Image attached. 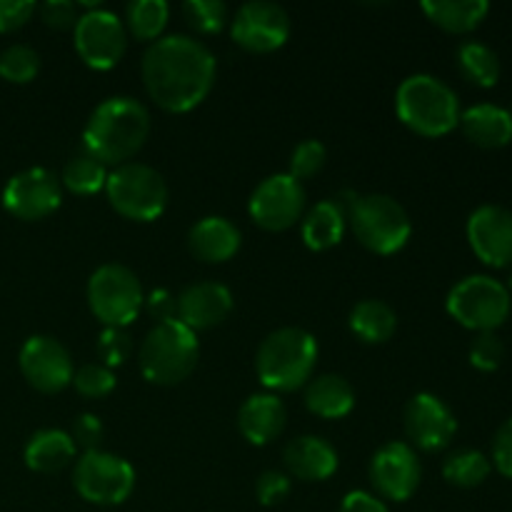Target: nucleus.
<instances>
[{"mask_svg":"<svg viewBox=\"0 0 512 512\" xmlns=\"http://www.w3.org/2000/svg\"><path fill=\"white\" fill-rule=\"evenodd\" d=\"M150 100L168 113L198 108L215 85L218 63L210 48L190 35H163L140 63Z\"/></svg>","mask_w":512,"mask_h":512,"instance_id":"f257e3e1","label":"nucleus"},{"mask_svg":"<svg viewBox=\"0 0 512 512\" xmlns=\"http://www.w3.org/2000/svg\"><path fill=\"white\" fill-rule=\"evenodd\" d=\"M150 135V113L140 100L115 95L90 113L83 130V150L103 165H125Z\"/></svg>","mask_w":512,"mask_h":512,"instance_id":"f03ea898","label":"nucleus"},{"mask_svg":"<svg viewBox=\"0 0 512 512\" xmlns=\"http://www.w3.org/2000/svg\"><path fill=\"white\" fill-rule=\"evenodd\" d=\"M395 113L415 135L443 138L460 125V100L445 80L415 73L395 90Z\"/></svg>","mask_w":512,"mask_h":512,"instance_id":"7ed1b4c3","label":"nucleus"},{"mask_svg":"<svg viewBox=\"0 0 512 512\" xmlns=\"http://www.w3.org/2000/svg\"><path fill=\"white\" fill-rule=\"evenodd\" d=\"M318 340L303 328H278L255 353L258 380L273 393H293L308 385L318 363Z\"/></svg>","mask_w":512,"mask_h":512,"instance_id":"20e7f679","label":"nucleus"},{"mask_svg":"<svg viewBox=\"0 0 512 512\" xmlns=\"http://www.w3.org/2000/svg\"><path fill=\"white\" fill-rule=\"evenodd\" d=\"M200 358L198 335L178 318L155 323L140 343V373L153 385H178L195 370Z\"/></svg>","mask_w":512,"mask_h":512,"instance_id":"39448f33","label":"nucleus"},{"mask_svg":"<svg viewBox=\"0 0 512 512\" xmlns=\"http://www.w3.org/2000/svg\"><path fill=\"white\" fill-rule=\"evenodd\" d=\"M348 223L363 248L375 255H395L408 245L413 225L395 198L383 193L358 195L348 210Z\"/></svg>","mask_w":512,"mask_h":512,"instance_id":"423d86ee","label":"nucleus"},{"mask_svg":"<svg viewBox=\"0 0 512 512\" xmlns=\"http://www.w3.org/2000/svg\"><path fill=\"white\" fill-rule=\"evenodd\" d=\"M105 195L115 213L135 223H153L168 208V183L143 163H125L108 173Z\"/></svg>","mask_w":512,"mask_h":512,"instance_id":"0eeeda50","label":"nucleus"},{"mask_svg":"<svg viewBox=\"0 0 512 512\" xmlns=\"http://www.w3.org/2000/svg\"><path fill=\"white\" fill-rule=\"evenodd\" d=\"M448 313L455 323L475 333H495L510 318L512 295L490 275H468L448 293Z\"/></svg>","mask_w":512,"mask_h":512,"instance_id":"6e6552de","label":"nucleus"},{"mask_svg":"<svg viewBox=\"0 0 512 512\" xmlns=\"http://www.w3.org/2000/svg\"><path fill=\"white\" fill-rule=\"evenodd\" d=\"M88 308L105 328H128L143 310L138 275L118 263L100 265L88 280Z\"/></svg>","mask_w":512,"mask_h":512,"instance_id":"1a4fd4ad","label":"nucleus"},{"mask_svg":"<svg viewBox=\"0 0 512 512\" xmlns=\"http://www.w3.org/2000/svg\"><path fill=\"white\" fill-rule=\"evenodd\" d=\"M75 493L93 505H120L135 488V470L125 458L105 450L83 453L73 470Z\"/></svg>","mask_w":512,"mask_h":512,"instance_id":"9d476101","label":"nucleus"},{"mask_svg":"<svg viewBox=\"0 0 512 512\" xmlns=\"http://www.w3.org/2000/svg\"><path fill=\"white\" fill-rule=\"evenodd\" d=\"M73 30L75 53L93 70L115 68L128 50V30L113 10H88L80 15Z\"/></svg>","mask_w":512,"mask_h":512,"instance_id":"9b49d317","label":"nucleus"},{"mask_svg":"<svg viewBox=\"0 0 512 512\" xmlns=\"http://www.w3.org/2000/svg\"><path fill=\"white\" fill-rule=\"evenodd\" d=\"M230 35L248 53H275L290 38V15L278 3L250 0L240 5L235 18L230 20Z\"/></svg>","mask_w":512,"mask_h":512,"instance_id":"f8f14e48","label":"nucleus"},{"mask_svg":"<svg viewBox=\"0 0 512 512\" xmlns=\"http://www.w3.org/2000/svg\"><path fill=\"white\" fill-rule=\"evenodd\" d=\"M305 210V188L293 175L278 173L265 178L258 188L253 190L248 203L250 218L255 225L270 233L293 228L298 220H303Z\"/></svg>","mask_w":512,"mask_h":512,"instance_id":"ddd939ff","label":"nucleus"},{"mask_svg":"<svg viewBox=\"0 0 512 512\" xmlns=\"http://www.w3.org/2000/svg\"><path fill=\"white\" fill-rule=\"evenodd\" d=\"M60 200H63V185L48 168L20 170L3 188V208L25 223L53 215L60 208Z\"/></svg>","mask_w":512,"mask_h":512,"instance_id":"4468645a","label":"nucleus"},{"mask_svg":"<svg viewBox=\"0 0 512 512\" xmlns=\"http://www.w3.org/2000/svg\"><path fill=\"white\" fill-rule=\"evenodd\" d=\"M18 365L30 388L55 395L73 383V360L68 348L50 335H33L23 343Z\"/></svg>","mask_w":512,"mask_h":512,"instance_id":"2eb2a0df","label":"nucleus"},{"mask_svg":"<svg viewBox=\"0 0 512 512\" xmlns=\"http://www.w3.org/2000/svg\"><path fill=\"white\" fill-rule=\"evenodd\" d=\"M370 483H373L378 498L405 503L415 495L423 480V465L413 445L395 443L383 445L370 460Z\"/></svg>","mask_w":512,"mask_h":512,"instance_id":"dca6fc26","label":"nucleus"},{"mask_svg":"<svg viewBox=\"0 0 512 512\" xmlns=\"http://www.w3.org/2000/svg\"><path fill=\"white\" fill-rule=\"evenodd\" d=\"M403 423L410 443L423 453H440L453 443L458 433V420L453 410L433 393L413 395L405 405Z\"/></svg>","mask_w":512,"mask_h":512,"instance_id":"f3484780","label":"nucleus"},{"mask_svg":"<svg viewBox=\"0 0 512 512\" xmlns=\"http://www.w3.org/2000/svg\"><path fill=\"white\" fill-rule=\"evenodd\" d=\"M468 243L475 258L488 268L512 265V210L480 205L468 218Z\"/></svg>","mask_w":512,"mask_h":512,"instance_id":"a211bd4d","label":"nucleus"},{"mask_svg":"<svg viewBox=\"0 0 512 512\" xmlns=\"http://www.w3.org/2000/svg\"><path fill=\"white\" fill-rule=\"evenodd\" d=\"M230 310L233 295L220 283H195L178 295V320L193 333L220 325Z\"/></svg>","mask_w":512,"mask_h":512,"instance_id":"6ab92c4d","label":"nucleus"},{"mask_svg":"<svg viewBox=\"0 0 512 512\" xmlns=\"http://www.w3.org/2000/svg\"><path fill=\"white\" fill-rule=\"evenodd\" d=\"M283 463L293 478L320 483L338 470V450L320 435H300L283 450Z\"/></svg>","mask_w":512,"mask_h":512,"instance_id":"aec40b11","label":"nucleus"},{"mask_svg":"<svg viewBox=\"0 0 512 512\" xmlns=\"http://www.w3.org/2000/svg\"><path fill=\"white\" fill-rule=\"evenodd\" d=\"M288 410L275 393L250 395L238 413V428L250 445H268L285 430Z\"/></svg>","mask_w":512,"mask_h":512,"instance_id":"412c9836","label":"nucleus"},{"mask_svg":"<svg viewBox=\"0 0 512 512\" xmlns=\"http://www.w3.org/2000/svg\"><path fill=\"white\" fill-rule=\"evenodd\" d=\"M240 243H243V235H240L238 225L223 215H208V218L198 220L188 233L190 253L210 265L228 263L240 250Z\"/></svg>","mask_w":512,"mask_h":512,"instance_id":"4be33fe9","label":"nucleus"},{"mask_svg":"<svg viewBox=\"0 0 512 512\" xmlns=\"http://www.w3.org/2000/svg\"><path fill=\"white\" fill-rule=\"evenodd\" d=\"M460 128L465 138L478 148L498 150L512 140V113L493 103H480L460 113Z\"/></svg>","mask_w":512,"mask_h":512,"instance_id":"5701e85b","label":"nucleus"},{"mask_svg":"<svg viewBox=\"0 0 512 512\" xmlns=\"http://www.w3.org/2000/svg\"><path fill=\"white\" fill-rule=\"evenodd\" d=\"M305 405L323 420H340L355 408V390L343 375H320L305 388Z\"/></svg>","mask_w":512,"mask_h":512,"instance_id":"b1692460","label":"nucleus"},{"mask_svg":"<svg viewBox=\"0 0 512 512\" xmlns=\"http://www.w3.org/2000/svg\"><path fill=\"white\" fill-rule=\"evenodd\" d=\"M420 8L430 23L453 35L473 33L490 13L488 0H425Z\"/></svg>","mask_w":512,"mask_h":512,"instance_id":"393cba45","label":"nucleus"},{"mask_svg":"<svg viewBox=\"0 0 512 512\" xmlns=\"http://www.w3.org/2000/svg\"><path fill=\"white\" fill-rule=\"evenodd\" d=\"M75 443L70 433L55 428L38 430L25 445V465L33 473H58L65 465L73 463Z\"/></svg>","mask_w":512,"mask_h":512,"instance_id":"a878e982","label":"nucleus"},{"mask_svg":"<svg viewBox=\"0 0 512 512\" xmlns=\"http://www.w3.org/2000/svg\"><path fill=\"white\" fill-rule=\"evenodd\" d=\"M345 228H348V218H345L343 210L333 203V198L323 200V203L313 205V208L305 213L303 225H300V235H303V243L308 245L315 253H323V250L335 248V245L343 240Z\"/></svg>","mask_w":512,"mask_h":512,"instance_id":"bb28decb","label":"nucleus"},{"mask_svg":"<svg viewBox=\"0 0 512 512\" xmlns=\"http://www.w3.org/2000/svg\"><path fill=\"white\" fill-rule=\"evenodd\" d=\"M350 330L358 335L363 343L378 345L385 343L398 330V315L390 308L385 300H360L353 310H350Z\"/></svg>","mask_w":512,"mask_h":512,"instance_id":"cd10ccee","label":"nucleus"},{"mask_svg":"<svg viewBox=\"0 0 512 512\" xmlns=\"http://www.w3.org/2000/svg\"><path fill=\"white\" fill-rule=\"evenodd\" d=\"M455 63H458L460 75L478 88H495L500 80V70H503L498 53L478 40H468L460 45L455 53Z\"/></svg>","mask_w":512,"mask_h":512,"instance_id":"c85d7f7f","label":"nucleus"},{"mask_svg":"<svg viewBox=\"0 0 512 512\" xmlns=\"http://www.w3.org/2000/svg\"><path fill=\"white\" fill-rule=\"evenodd\" d=\"M170 18V5L165 0H133L125 8V30L135 40H160Z\"/></svg>","mask_w":512,"mask_h":512,"instance_id":"c756f323","label":"nucleus"},{"mask_svg":"<svg viewBox=\"0 0 512 512\" xmlns=\"http://www.w3.org/2000/svg\"><path fill=\"white\" fill-rule=\"evenodd\" d=\"M105 183H108V165H103L85 150L70 158L60 175V185L73 195H95L105 190Z\"/></svg>","mask_w":512,"mask_h":512,"instance_id":"7c9ffc66","label":"nucleus"},{"mask_svg":"<svg viewBox=\"0 0 512 512\" xmlns=\"http://www.w3.org/2000/svg\"><path fill=\"white\" fill-rule=\"evenodd\" d=\"M490 470H493L490 458H485L480 450L463 448L455 450V453H450L448 458H445L443 478L448 480L450 485H455V488L470 490L483 485L485 480H488Z\"/></svg>","mask_w":512,"mask_h":512,"instance_id":"2f4dec72","label":"nucleus"},{"mask_svg":"<svg viewBox=\"0 0 512 512\" xmlns=\"http://www.w3.org/2000/svg\"><path fill=\"white\" fill-rule=\"evenodd\" d=\"M40 73V55L38 50L30 48L25 43L8 45V48L0 53V78L8 80V83L25 85L30 80H35V75Z\"/></svg>","mask_w":512,"mask_h":512,"instance_id":"473e14b6","label":"nucleus"},{"mask_svg":"<svg viewBox=\"0 0 512 512\" xmlns=\"http://www.w3.org/2000/svg\"><path fill=\"white\" fill-rule=\"evenodd\" d=\"M228 5L223 0H188L183 3V18L198 35H215L228 25Z\"/></svg>","mask_w":512,"mask_h":512,"instance_id":"72a5a7b5","label":"nucleus"},{"mask_svg":"<svg viewBox=\"0 0 512 512\" xmlns=\"http://www.w3.org/2000/svg\"><path fill=\"white\" fill-rule=\"evenodd\" d=\"M115 383H118V380H115V373L110 368H105L103 363H85L75 370L73 383L70 385H75V390H78L83 398L98 400L113 393Z\"/></svg>","mask_w":512,"mask_h":512,"instance_id":"f704fd0d","label":"nucleus"},{"mask_svg":"<svg viewBox=\"0 0 512 512\" xmlns=\"http://www.w3.org/2000/svg\"><path fill=\"white\" fill-rule=\"evenodd\" d=\"M325 160H328V150L320 140H303L300 145H295L293 155H290L288 175H293L295 180L313 178L325 168Z\"/></svg>","mask_w":512,"mask_h":512,"instance_id":"c9c22d12","label":"nucleus"},{"mask_svg":"<svg viewBox=\"0 0 512 512\" xmlns=\"http://www.w3.org/2000/svg\"><path fill=\"white\" fill-rule=\"evenodd\" d=\"M133 353V340L125 328H103L98 335V358L105 368H120Z\"/></svg>","mask_w":512,"mask_h":512,"instance_id":"e433bc0d","label":"nucleus"},{"mask_svg":"<svg viewBox=\"0 0 512 512\" xmlns=\"http://www.w3.org/2000/svg\"><path fill=\"white\" fill-rule=\"evenodd\" d=\"M505 360V345L495 333H478L470 343V365L480 373H495Z\"/></svg>","mask_w":512,"mask_h":512,"instance_id":"4c0bfd02","label":"nucleus"},{"mask_svg":"<svg viewBox=\"0 0 512 512\" xmlns=\"http://www.w3.org/2000/svg\"><path fill=\"white\" fill-rule=\"evenodd\" d=\"M70 438H73L75 448H83L85 453L90 450H100V443L105 438L103 420L93 413H83L73 420V430H70Z\"/></svg>","mask_w":512,"mask_h":512,"instance_id":"58836bf2","label":"nucleus"},{"mask_svg":"<svg viewBox=\"0 0 512 512\" xmlns=\"http://www.w3.org/2000/svg\"><path fill=\"white\" fill-rule=\"evenodd\" d=\"M255 495H258L260 505H265V508L283 503L290 495V478L280 470H265L258 483H255Z\"/></svg>","mask_w":512,"mask_h":512,"instance_id":"ea45409f","label":"nucleus"},{"mask_svg":"<svg viewBox=\"0 0 512 512\" xmlns=\"http://www.w3.org/2000/svg\"><path fill=\"white\" fill-rule=\"evenodd\" d=\"M40 18L48 28L55 30H70L78 23V3H70V0H48V3L40 5Z\"/></svg>","mask_w":512,"mask_h":512,"instance_id":"a19ab883","label":"nucleus"},{"mask_svg":"<svg viewBox=\"0 0 512 512\" xmlns=\"http://www.w3.org/2000/svg\"><path fill=\"white\" fill-rule=\"evenodd\" d=\"M33 0H0V33H15L35 13Z\"/></svg>","mask_w":512,"mask_h":512,"instance_id":"79ce46f5","label":"nucleus"},{"mask_svg":"<svg viewBox=\"0 0 512 512\" xmlns=\"http://www.w3.org/2000/svg\"><path fill=\"white\" fill-rule=\"evenodd\" d=\"M490 463L495 465L503 478L512 480V418L505 420L498 428L493 438V460Z\"/></svg>","mask_w":512,"mask_h":512,"instance_id":"37998d69","label":"nucleus"},{"mask_svg":"<svg viewBox=\"0 0 512 512\" xmlns=\"http://www.w3.org/2000/svg\"><path fill=\"white\" fill-rule=\"evenodd\" d=\"M143 308L148 310L150 318H155L158 323L178 318V298H175V295L165 288H155L153 293L145 295Z\"/></svg>","mask_w":512,"mask_h":512,"instance_id":"c03bdc74","label":"nucleus"},{"mask_svg":"<svg viewBox=\"0 0 512 512\" xmlns=\"http://www.w3.org/2000/svg\"><path fill=\"white\" fill-rule=\"evenodd\" d=\"M338 512H390V510L378 495L368 493V490H353V493L345 495Z\"/></svg>","mask_w":512,"mask_h":512,"instance_id":"a18cd8bd","label":"nucleus"},{"mask_svg":"<svg viewBox=\"0 0 512 512\" xmlns=\"http://www.w3.org/2000/svg\"><path fill=\"white\" fill-rule=\"evenodd\" d=\"M505 288H508L510 293H512V273H510V278H508V285H505Z\"/></svg>","mask_w":512,"mask_h":512,"instance_id":"49530a36","label":"nucleus"},{"mask_svg":"<svg viewBox=\"0 0 512 512\" xmlns=\"http://www.w3.org/2000/svg\"><path fill=\"white\" fill-rule=\"evenodd\" d=\"M510 113H512V110H510Z\"/></svg>","mask_w":512,"mask_h":512,"instance_id":"de8ad7c7","label":"nucleus"}]
</instances>
